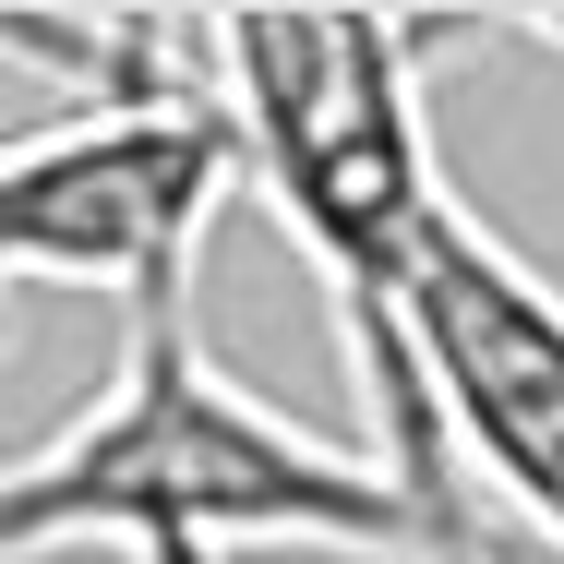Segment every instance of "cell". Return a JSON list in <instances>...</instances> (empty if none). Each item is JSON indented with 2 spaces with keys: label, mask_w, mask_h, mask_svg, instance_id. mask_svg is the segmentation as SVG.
<instances>
[{
  "label": "cell",
  "mask_w": 564,
  "mask_h": 564,
  "mask_svg": "<svg viewBox=\"0 0 564 564\" xmlns=\"http://www.w3.org/2000/svg\"><path fill=\"white\" fill-rule=\"evenodd\" d=\"M433 48H445V24H397V12H228V24H205V85H217V120L240 144V181L276 205L301 264L325 276L337 348L360 372V409H372V468L409 492L421 564H492L468 492H456L433 384H421L409 325H397L409 240L445 193L433 132H421Z\"/></svg>",
  "instance_id": "1"
},
{
  "label": "cell",
  "mask_w": 564,
  "mask_h": 564,
  "mask_svg": "<svg viewBox=\"0 0 564 564\" xmlns=\"http://www.w3.org/2000/svg\"><path fill=\"white\" fill-rule=\"evenodd\" d=\"M61 541H132L144 553H372L421 564L409 492L372 468V445H325L276 397H252L205 348L193 276H156L120 301L109 384L48 433L0 456V564Z\"/></svg>",
  "instance_id": "2"
},
{
  "label": "cell",
  "mask_w": 564,
  "mask_h": 564,
  "mask_svg": "<svg viewBox=\"0 0 564 564\" xmlns=\"http://www.w3.org/2000/svg\"><path fill=\"white\" fill-rule=\"evenodd\" d=\"M240 193V144L217 120V85L181 109H61L0 144V289H156L193 276L217 205Z\"/></svg>",
  "instance_id": "3"
},
{
  "label": "cell",
  "mask_w": 564,
  "mask_h": 564,
  "mask_svg": "<svg viewBox=\"0 0 564 564\" xmlns=\"http://www.w3.org/2000/svg\"><path fill=\"white\" fill-rule=\"evenodd\" d=\"M397 325L433 384L445 445L564 553V289L505 228H480L456 193H433L409 276H397Z\"/></svg>",
  "instance_id": "4"
},
{
  "label": "cell",
  "mask_w": 564,
  "mask_h": 564,
  "mask_svg": "<svg viewBox=\"0 0 564 564\" xmlns=\"http://www.w3.org/2000/svg\"><path fill=\"white\" fill-rule=\"evenodd\" d=\"M144 564H217V553H144Z\"/></svg>",
  "instance_id": "5"
},
{
  "label": "cell",
  "mask_w": 564,
  "mask_h": 564,
  "mask_svg": "<svg viewBox=\"0 0 564 564\" xmlns=\"http://www.w3.org/2000/svg\"><path fill=\"white\" fill-rule=\"evenodd\" d=\"M541 48H564V24H541Z\"/></svg>",
  "instance_id": "6"
}]
</instances>
